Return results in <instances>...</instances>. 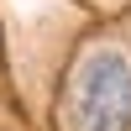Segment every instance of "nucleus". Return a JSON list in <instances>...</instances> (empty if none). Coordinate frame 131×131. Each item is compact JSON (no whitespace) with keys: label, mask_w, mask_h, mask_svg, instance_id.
Masks as SVG:
<instances>
[{"label":"nucleus","mask_w":131,"mask_h":131,"mask_svg":"<svg viewBox=\"0 0 131 131\" xmlns=\"http://www.w3.org/2000/svg\"><path fill=\"white\" fill-rule=\"evenodd\" d=\"M73 131H131V63L100 47L79 63L68 89Z\"/></svg>","instance_id":"obj_1"}]
</instances>
